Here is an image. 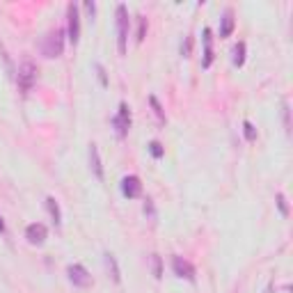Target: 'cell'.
<instances>
[{"instance_id":"d4e9b609","label":"cell","mask_w":293,"mask_h":293,"mask_svg":"<svg viewBox=\"0 0 293 293\" xmlns=\"http://www.w3.org/2000/svg\"><path fill=\"white\" fill-rule=\"evenodd\" d=\"M85 7H87V12H90V14H94V9H96V5H94V2H87Z\"/></svg>"},{"instance_id":"3957f363","label":"cell","mask_w":293,"mask_h":293,"mask_svg":"<svg viewBox=\"0 0 293 293\" xmlns=\"http://www.w3.org/2000/svg\"><path fill=\"white\" fill-rule=\"evenodd\" d=\"M35 80H37L35 62H32V60H23V62H21V66H18V78H16L18 90H21V92H30L32 85H35Z\"/></svg>"},{"instance_id":"9c48e42d","label":"cell","mask_w":293,"mask_h":293,"mask_svg":"<svg viewBox=\"0 0 293 293\" xmlns=\"http://www.w3.org/2000/svg\"><path fill=\"white\" fill-rule=\"evenodd\" d=\"M48 236V229L44 227L42 222H32V225H28V229H25V238L30 240L32 245H42L44 240H46Z\"/></svg>"},{"instance_id":"ba28073f","label":"cell","mask_w":293,"mask_h":293,"mask_svg":"<svg viewBox=\"0 0 293 293\" xmlns=\"http://www.w3.org/2000/svg\"><path fill=\"white\" fill-rule=\"evenodd\" d=\"M121 192H124V197H128V199H135L142 195V183H140V179L135 174L121 179Z\"/></svg>"},{"instance_id":"603a6c76","label":"cell","mask_w":293,"mask_h":293,"mask_svg":"<svg viewBox=\"0 0 293 293\" xmlns=\"http://www.w3.org/2000/svg\"><path fill=\"white\" fill-rule=\"evenodd\" d=\"M96 71H99V80H101V85L106 87V85H108V78H106V69H103L101 64H96Z\"/></svg>"},{"instance_id":"8992f818","label":"cell","mask_w":293,"mask_h":293,"mask_svg":"<svg viewBox=\"0 0 293 293\" xmlns=\"http://www.w3.org/2000/svg\"><path fill=\"white\" fill-rule=\"evenodd\" d=\"M113 126L117 128V135H119V138H126V133L131 128V113H128V106H126V103L119 106V113H117V117L113 119Z\"/></svg>"},{"instance_id":"4fadbf2b","label":"cell","mask_w":293,"mask_h":293,"mask_svg":"<svg viewBox=\"0 0 293 293\" xmlns=\"http://www.w3.org/2000/svg\"><path fill=\"white\" fill-rule=\"evenodd\" d=\"M46 209H48V213H51V218H53L55 225H60V222H62V213H60V206H58L55 197H46Z\"/></svg>"},{"instance_id":"d6986e66","label":"cell","mask_w":293,"mask_h":293,"mask_svg":"<svg viewBox=\"0 0 293 293\" xmlns=\"http://www.w3.org/2000/svg\"><path fill=\"white\" fill-rule=\"evenodd\" d=\"M149 151H151V156H154V158H163V144L161 142H151L149 144Z\"/></svg>"},{"instance_id":"ffe728a7","label":"cell","mask_w":293,"mask_h":293,"mask_svg":"<svg viewBox=\"0 0 293 293\" xmlns=\"http://www.w3.org/2000/svg\"><path fill=\"white\" fill-rule=\"evenodd\" d=\"M151 263H154V277H161V275H163L161 257H158V254H154V257H151Z\"/></svg>"},{"instance_id":"2e32d148","label":"cell","mask_w":293,"mask_h":293,"mask_svg":"<svg viewBox=\"0 0 293 293\" xmlns=\"http://www.w3.org/2000/svg\"><path fill=\"white\" fill-rule=\"evenodd\" d=\"M243 133H245L247 142H254V140H257V128L252 126V121H243Z\"/></svg>"},{"instance_id":"277c9868","label":"cell","mask_w":293,"mask_h":293,"mask_svg":"<svg viewBox=\"0 0 293 293\" xmlns=\"http://www.w3.org/2000/svg\"><path fill=\"white\" fill-rule=\"evenodd\" d=\"M66 275H69V280H71L73 287H78V289L92 287V275L87 273V268H85V266H80V263H73V266H69V268H66Z\"/></svg>"},{"instance_id":"ac0fdd59","label":"cell","mask_w":293,"mask_h":293,"mask_svg":"<svg viewBox=\"0 0 293 293\" xmlns=\"http://www.w3.org/2000/svg\"><path fill=\"white\" fill-rule=\"evenodd\" d=\"M140 21H138V37H135V39H138V44H142L144 42V37H147V18L144 16H138Z\"/></svg>"},{"instance_id":"e0dca14e","label":"cell","mask_w":293,"mask_h":293,"mask_svg":"<svg viewBox=\"0 0 293 293\" xmlns=\"http://www.w3.org/2000/svg\"><path fill=\"white\" fill-rule=\"evenodd\" d=\"M149 103H151V108H154V115L158 117V121H161V124H165V113H163V108H161V103H158V99H156V96H151Z\"/></svg>"},{"instance_id":"44dd1931","label":"cell","mask_w":293,"mask_h":293,"mask_svg":"<svg viewBox=\"0 0 293 293\" xmlns=\"http://www.w3.org/2000/svg\"><path fill=\"white\" fill-rule=\"evenodd\" d=\"M277 206H280V211H282V216H289V206H287V197L284 195H277Z\"/></svg>"},{"instance_id":"7a4b0ae2","label":"cell","mask_w":293,"mask_h":293,"mask_svg":"<svg viewBox=\"0 0 293 293\" xmlns=\"http://www.w3.org/2000/svg\"><path fill=\"white\" fill-rule=\"evenodd\" d=\"M126 44H128V9H126V5H117V48H119V55L126 53Z\"/></svg>"},{"instance_id":"52a82bcc","label":"cell","mask_w":293,"mask_h":293,"mask_svg":"<svg viewBox=\"0 0 293 293\" xmlns=\"http://www.w3.org/2000/svg\"><path fill=\"white\" fill-rule=\"evenodd\" d=\"M172 270H174V275L181 277V280H188V282L195 280V268H192V263L185 261L183 257H174L172 259Z\"/></svg>"},{"instance_id":"5bb4252c","label":"cell","mask_w":293,"mask_h":293,"mask_svg":"<svg viewBox=\"0 0 293 293\" xmlns=\"http://www.w3.org/2000/svg\"><path fill=\"white\" fill-rule=\"evenodd\" d=\"M106 268H108V273H110V277H113L115 282H119L121 280V275H119V268H117V261H115V257L113 254H106Z\"/></svg>"},{"instance_id":"9a60e30c","label":"cell","mask_w":293,"mask_h":293,"mask_svg":"<svg viewBox=\"0 0 293 293\" xmlns=\"http://www.w3.org/2000/svg\"><path fill=\"white\" fill-rule=\"evenodd\" d=\"M243 62H245V42H238L234 48V64L240 66Z\"/></svg>"},{"instance_id":"30bf717a","label":"cell","mask_w":293,"mask_h":293,"mask_svg":"<svg viewBox=\"0 0 293 293\" xmlns=\"http://www.w3.org/2000/svg\"><path fill=\"white\" fill-rule=\"evenodd\" d=\"M90 168H92V172H94L96 179L103 181V165H101V156H99L96 144H90Z\"/></svg>"},{"instance_id":"484cf974","label":"cell","mask_w":293,"mask_h":293,"mask_svg":"<svg viewBox=\"0 0 293 293\" xmlns=\"http://www.w3.org/2000/svg\"><path fill=\"white\" fill-rule=\"evenodd\" d=\"M5 232V222H2V218H0V234Z\"/></svg>"},{"instance_id":"cb8c5ba5","label":"cell","mask_w":293,"mask_h":293,"mask_svg":"<svg viewBox=\"0 0 293 293\" xmlns=\"http://www.w3.org/2000/svg\"><path fill=\"white\" fill-rule=\"evenodd\" d=\"M144 213H149L154 218V204H151V199H147V204H144Z\"/></svg>"},{"instance_id":"6da1fadb","label":"cell","mask_w":293,"mask_h":293,"mask_svg":"<svg viewBox=\"0 0 293 293\" xmlns=\"http://www.w3.org/2000/svg\"><path fill=\"white\" fill-rule=\"evenodd\" d=\"M62 51H64V30L62 28H55L51 30L42 42V53L46 58H60Z\"/></svg>"},{"instance_id":"8fae6325","label":"cell","mask_w":293,"mask_h":293,"mask_svg":"<svg viewBox=\"0 0 293 293\" xmlns=\"http://www.w3.org/2000/svg\"><path fill=\"white\" fill-rule=\"evenodd\" d=\"M202 39H204V66H211V62H213V37H211L209 28H204Z\"/></svg>"},{"instance_id":"7c38bea8","label":"cell","mask_w":293,"mask_h":293,"mask_svg":"<svg viewBox=\"0 0 293 293\" xmlns=\"http://www.w3.org/2000/svg\"><path fill=\"white\" fill-rule=\"evenodd\" d=\"M234 32V9H225L220 18V37H229Z\"/></svg>"},{"instance_id":"7402d4cb","label":"cell","mask_w":293,"mask_h":293,"mask_svg":"<svg viewBox=\"0 0 293 293\" xmlns=\"http://www.w3.org/2000/svg\"><path fill=\"white\" fill-rule=\"evenodd\" d=\"M190 46H192V37H185V42L181 44V53H183V58L190 55Z\"/></svg>"},{"instance_id":"5b68a950","label":"cell","mask_w":293,"mask_h":293,"mask_svg":"<svg viewBox=\"0 0 293 293\" xmlns=\"http://www.w3.org/2000/svg\"><path fill=\"white\" fill-rule=\"evenodd\" d=\"M66 28H69V39L76 46L78 37H80V16H78V7L73 2L66 7Z\"/></svg>"}]
</instances>
